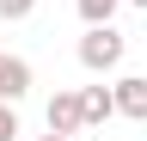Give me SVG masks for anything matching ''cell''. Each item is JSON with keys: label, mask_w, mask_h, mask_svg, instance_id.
Masks as SVG:
<instances>
[{"label": "cell", "mask_w": 147, "mask_h": 141, "mask_svg": "<svg viewBox=\"0 0 147 141\" xmlns=\"http://www.w3.org/2000/svg\"><path fill=\"white\" fill-rule=\"evenodd\" d=\"M117 111L135 117V123H147V74H123L117 80Z\"/></svg>", "instance_id": "cell-4"}, {"label": "cell", "mask_w": 147, "mask_h": 141, "mask_svg": "<svg viewBox=\"0 0 147 141\" xmlns=\"http://www.w3.org/2000/svg\"><path fill=\"white\" fill-rule=\"evenodd\" d=\"M43 141H74V135H55V129H49V135H43Z\"/></svg>", "instance_id": "cell-9"}, {"label": "cell", "mask_w": 147, "mask_h": 141, "mask_svg": "<svg viewBox=\"0 0 147 141\" xmlns=\"http://www.w3.org/2000/svg\"><path fill=\"white\" fill-rule=\"evenodd\" d=\"M37 0H0V19H31Z\"/></svg>", "instance_id": "cell-7"}, {"label": "cell", "mask_w": 147, "mask_h": 141, "mask_svg": "<svg viewBox=\"0 0 147 141\" xmlns=\"http://www.w3.org/2000/svg\"><path fill=\"white\" fill-rule=\"evenodd\" d=\"M129 6H141V12H147V0H129Z\"/></svg>", "instance_id": "cell-10"}, {"label": "cell", "mask_w": 147, "mask_h": 141, "mask_svg": "<svg viewBox=\"0 0 147 141\" xmlns=\"http://www.w3.org/2000/svg\"><path fill=\"white\" fill-rule=\"evenodd\" d=\"M49 129H55V135H80V129H86L80 92H55V98H49Z\"/></svg>", "instance_id": "cell-2"}, {"label": "cell", "mask_w": 147, "mask_h": 141, "mask_svg": "<svg viewBox=\"0 0 147 141\" xmlns=\"http://www.w3.org/2000/svg\"><path fill=\"white\" fill-rule=\"evenodd\" d=\"M80 104H86V129H92V123L123 117V111H117V86H86V92H80Z\"/></svg>", "instance_id": "cell-5"}, {"label": "cell", "mask_w": 147, "mask_h": 141, "mask_svg": "<svg viewBox=\"0 0 147 141\" xmlns=\"http://www.w3.org/2000/svg\"><path fill=\"white\" fill-rule=\"evenodd\" d=\"M74 6H80V19H86V25H110L123 0H74Z\"/></svg>", "instance_id": "cell-6"}, {"label": "cell", "mask_w": 147, "mask_h": 141, "mask_svg": "<svg viewBox=\"0 0 147 141\" xmlns=\"http://www.w3.org/2000/svg\"><path fill=\"white\" fill-rule=\"evenodd\" d=\"M25 92H31V61L0 49V98H6V104H18Z\"/></svg>", "instance_id": "cell-3"}, {"label": "cell", "mask_w": 147, "mask_h": 141, "mask_svg": "<svg viewBox=\"0 0 147 141\" xmlns=\"http://www.w3.org/2000/svg\"><path fill=\"white\" fill-rule=\"evenodd\" d=\"M123 37H117V25H86V37H80V67L86 74H110V67H123Z\"/></svg>", "instance_id": "cell-1"}, {"label": "cell", "mask_w": 147, "mask_h": 141, "mask_svg": "<svg viewBox=\"0 0 147 141\" xmlns=\"http://www.w3.org/2000/svg\"><path fill=\"white\" fill-rule=\"evenodd\" d=\"M12 135H18V111L0 98V141H12Z\"/></svg>", "instance_id": "cell-8"}]
</instances>
